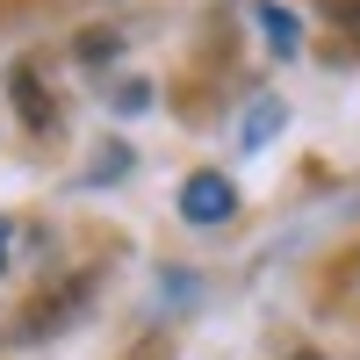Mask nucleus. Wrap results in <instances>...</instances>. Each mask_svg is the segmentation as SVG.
<instances>
[{"label": "nucleus", "instance_id": "nucleus-1", "mask_svg": "<svg viewBox=\"0 0 360 360\" xmlns=\"http://www.w3.org/2000/svg\"><path fill=\"white\" fill-rule=\"evenodd\" d=\"M180 217L188 224H231L238 217V188L224 173H188L180 180Z\"/></svg>", "mask_w": 360, "mask_h": 360}, {"label": "nucleus", "instance_id": "nucleus-2", "mask_svg": "<svg viewBox=\"0 0 360 360\" xmlns=\"http://www.w3.org/2000/svg\"><path fill=\"white\" fill-rule=\"evenodd\" d=\"M79 303H86V274H79V281H65V288H51V295H37V303L22 310V339H51L58 324L79 310Z\"/></svg>", "mask_w": 360, "mask_h": 360}, {"label": "nucleus", "instance_id": "nucleus-3", "mask_svg": "<svg viewBox=\"0 0 360 360\" xmlns=\"http://www.w3.org/2000/svg\"><path fill=\"white\" fill-rule=\"evenodd\" d=\"M8 94H15V115H22V123L37 130V137H51V130H58V108H51V86L37 79V65H15V72H8Z\"/></svg>", "mask_w": 360, "mask_h": 360}, {"label": "nucleus", "instance_id": "nucleus-4", "mask_svg": "<svg viewBox=\"0 0 360 360\" xmlns=\"http://www.w3.org/2000/svg\"><path fill=\"white\" fill-rule=\"evenodd\" d=\"M72 51H79V65H108V58L123 51V37H115V29H79Z\"/></svg>", "mask_w": 360, "mask_h": 360}, {"label": "nucleus", "instance_id": "nucleus-5", "mask_svg": "<svg viewBox=\"0 0 360 360\" xmlns=\"http://www.w3.org/2000/svg\"><path fill=\"white\" fill-rule=\"evenodd\" d=\"M123 360H173V339H166V332H152V339H144V346H130Z\"/></svg>", "mask_w": 360, "mask_h": 360}, {"label": "nucleus", "instance_id": "nucleus-6", "mask_svg": "<svg viewBox=\"0 0 360 360\" xmlns=\"http://www.w3.org/2000/svg\"><path fill=\"white\" fill-rule=\"evenodd\" d=\"M0 259H8V217H0Z\"/></svg>", "mask_w": 360, "mask_h": 360}]
</instances>
